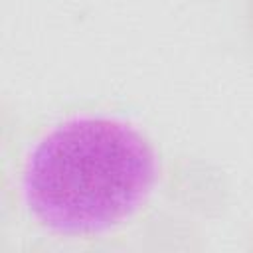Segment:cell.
Returning <instances> with one entry per match:
<instances>
[{
    "mask_svg": "<svg viewBox=\"0 0 253 253\" xmlns=\"http://www.w3.org/2000/svg\"><path fill=\"white\" fill-rule=\"evenodd\" d=\"M158 180V156L134 125L107 115L69 117L30 148L22 174L24 210L63 239H97L126 223Z\"/></svg>",
    "mask_w": 253,
    "mask_h": 253,
    "instance_id": "6da1fadb",
    "label": "cell"
}]
</instances>
